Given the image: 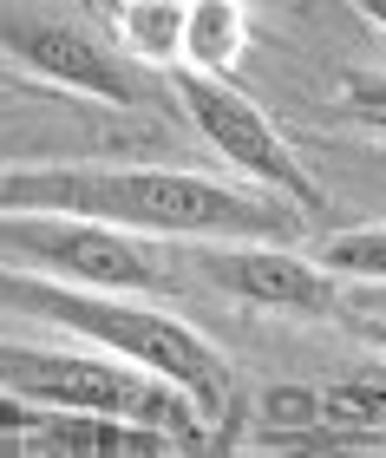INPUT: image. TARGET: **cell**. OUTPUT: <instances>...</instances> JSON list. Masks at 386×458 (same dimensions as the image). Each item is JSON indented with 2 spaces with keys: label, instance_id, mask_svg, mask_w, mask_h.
I'll return each instance as SVG.
<instances>
[{
  "label": "cell",
  "instance_id": "obj_1",
  "mask_svg": "<svg viewBox=\"0 0 386 458\" xmlns=\"http://www.w3.org/2000/svg\"><path fill=\"white\" fill-rule=\"evenodd\" d=\"M0 216H79L131 236L197 242H289L301 216L269 197L197 171H112V164H0Z\"/></svg>",
  "mask_w": 386,
  "mask_h": 458
},
{
  "label": "cell",
  "instance_id": "obj_2",
  "mask_svg": "<svg viewBox=\"0 0 386 458\" xmlns=\"http://www.w3.org/2000/svg\"><path fill=\"white\" fill-rule=\"evenodd\" d=\"M0 308H20L33 321H53L66 335L105 347L112 360H125L151 380H164L177 400L190 406V420L203 432L230 426L236 412V373L230 360L197 335V327L157 315L145 301H118V295H92V288L72 282H46V276H20V268H0Z\"/></svg>",
  "mask_w": 386,
  "mask_h": 458
},
{
  "label": "cell",
  "instance_id": "obj_3",
  "mask_svg": "<svg viewBox=\"0 0 386 458\" xmlns=\"http://www.w3.org/2000/svg\"><path fill=\"white\" fill-rule=\"evenodd\" d=\"M0 393L33 412H66V420H105L125 432H177V439H203L190 406L177 400L164 380L138 373L112 353H59V347H20L0 341Z\"/></svg>",
  "mask_w": 386,
  "mask_h": 458
},
{
  "label": "cell",
  "instance_id": "obj_4",
  "mask_svg": "<svg viewBox=\"0 0 386 458\" xmlns=\"http://www.w3.org/2000/svg\"><path fill=\"white\" fill-rule=\"evenodd\" d=\"M0 268H20V276L53 268L92 295L157 288V256L131 229L79 223V216H0Z\"/></svg>",
  "mask_w": 386,
  "mask_h": 458
},
{
  "label": "cell",
  "instance_id": "obj_5",
  "mask_svg": "<svg viewBox=\"0 0 386 458\" xmlns=\"http://www.w3.org/2000/svg\"><path fill=\"white\" fill-rule=\"evenodd\" d=\"M177 98H184V112L203 131V144H216L249 183H269L275 197H295L301 210H321V183L301 171L295 144L281 138L275 124L230 86V79H203V72L184 66V72H177Z\"/></svg>",
  "mask_w": 386,
  "mask_h": 458
},
{
  "label": "cell",
  "instance_id": "obj_6",
  "mask_svg": "<svg viewBox=\"0 0 386 458\" xmlns=\"http://www.w3.org/2000/svg\"><path fill=\"white\" fill-rule=\"evenodd\" d=\"M0 47L27 72L72 86V92H92L105 106H138L145 98V79H138L131 59H118L105 39H92L86 27H72L59 13H0Z\"/></svg>",
  "mask_w": 386,
  "mask_h": 458
},
{
  "label": "cell",
  "instance_id": "obj_7",
  "mask_svg": "<svg viewBox=\"0 0 386 458\" xmlns=\"http://www.w3.org/2000/svg\"><path fill=\"white\" fill-rule=\"evenodd\" d=\"M203 276L216 288H230L236 301L275 308V315H328L334 308V276L308 256H289V249H203Z\"/></svg>",
  "mask_w": 386,
  "mask_h": 458
},
{
  "label": "cell",
  "instance_id": "obj_8",
  "mask_svg": "<svg viewBox=\"0 0 386 458\" xmlns=\"http://www.w3.org/2000/svg\"><path fill=\"white\" fill-rule=\"evenodd\" d=\"M125 432L105 420H66V412H20L0 458H118Z\"/></svg>",
  "mask_w": 386,
  "mask_h": 458
},
{
  "label": "cell",
  "instance_id": "obj_9",
  "mask_svg": "<svg viewBox=\"0 0 386 458\" xmlns=\"http://www.w3.org/2000/svg\"><path fill=\"white\" fill-rule=\"evenodd\" d=\"M242 39H249V13L236 0H197L190 7V33H184V59L203 79H230V66L242 59Z\"/></svg>",
  "mask_w": 386,
  "mask_h": 458
},
{
  "label": "cell",
  "instance_id": "obj_10",
  "mask_svg": "<svg viewBox=\"0 0 386 458\" xmlns=\"http://www.w3.org/2000/svg\"><path fill=\"white\" fill-rule=\"evenodd\" d=\"M118 33L125 53L145 66H171L184 59V33H190V0H125L118 7Z\"/></svg>",
  "mask_w": 386,
  "mask_h": 458
},
{
  "label": "cell",
  "instance_id": "obj_11",
  "mask_svg": "<svg viewBox=\"0 0 386 458\" xmlns=\"http://www.w3.org/2000/svg\"><path fill=\"white\" fill-rule=\"evenodd\" d=\"M328 276H360V282H386V223L373 229H348V236H328L315 256Z\"/></svg>",
  "mask_w": 386,
  "mask_h": 458
},
{
  "label": "cell",
  "instance_id": "obj_12",
  "mask_svg": "<svg viewBox=\"0 0 386 458\" xmlns=\"http://www.w3.org/2000/svg\"><path fill=\"white\" fill-rule=\"evenodd\" d=\"M321 426L334 432H380L386 426V386H328L321 393Z\"/></svg>",
  "mask_w": 386,
  "mask_h": 458
},
{
  "label": "cell",
  "instance_id": "obj_13",
  "mask_svg": "<svg viewBox=\"0 0 386 458\" xmlns=\"http://www.w3.org/2000/svg\"><path fill=\"white\" fill-rule=\"evenodd\" d=\"M348 112L367 124V131H386V79H354L348 86Z\"/></svg>",
  "mask_w": 386,
  "mask_h": 458
},
{
  "label": "cell",
  "instance_id": "obj_14",
  "mask_svg": "<svg viewBox=\"0 0 386 458\" xmlns=\"http://www.w3.org/2000/svg\"><path fill=\"white\" fill-rule=\"evenodd\" d=\"M360 335H367V341L386 353V315H360Z\"/></svg>",
  "mask_w": 386,
  "mask_h": 458
},
{
  "label": "cell",
  "instance_id": "obj_15",
  "mask_svg": "<svg viewBox=\"0 0 386 458\" xmlns=\"http://www.w3.org/2000/svg\"><path fill=\"white\" fill-rule=\"evenodd\" d=\"M360 13H367V20H373V27L386 33V0H367V7H360Z\"/></svg>",
  "mask_w": 386,
  "mask_h": 458
}]
</instances>
